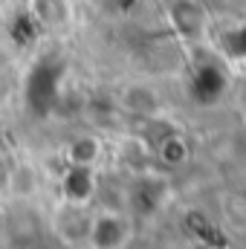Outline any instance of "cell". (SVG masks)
<instances>
[{"mask_svg": "<svg viewBox=\"0 0 246 249\" xmlns=\"http://www.w3.org/2000/svg\"><path fill=\"white\" fill-rule=\"evenodd\" d=\"M226 47H229L232 55L246 58V23L244 26H238V29H232V32L226 35Z\"/></svg>", "mask_w": 246, "mask_h": 249, "instance_id": "obj_7", "label": "cell"}, {"mask_svg": "<svg viewBox=\"0 0 246 249\" xmlns=\"http://www.w3.org/2000/svg\"><path fill=\"white\" fill-rule=\"evenodd\" d=\"M168 20L180 38H200L206 32V12L194 0H174L168 9Z\"/></svg>", "mask_w": 246, "mask_h": 249, "instance_id": "obj_4", "label": "cell"}, {"mask_svg": "<svg viewBox=\"0 0 246 249\" xmlns=\"http://www.w3.org/2000/svg\"><path fill=\"white\" fill-rule=\"evenodd\" d=\"M93 209L90 203H72V200H64L53 217V229L55 235L61 238L64 244L70 247H87V238H90V226H93Z\"/></svg>", "mask_w": 246, "mask_h": 249, "instance_id": "obj_1", "label": "cell"}, {"mask_svg": "<svg viewBox=\"0 0 246 249\" xmlns=\"http://www.w3.org/2000/svg\"><path fill=\"white\" fill-rule=\"evenodd\" d=\"M130 238V223L119 212H96L87 249H122Z\"/></svg>", "mask_w": 246, "mask_h": 249, "instance_id": "obj_3", "label": "cell"}, {"mask_svg": "<svg viewBox=\"0 0 246 249\" xmlns=\"http://www.w3.org/2000/svg\"><path fill=\"white\" fill-rule=\"evenodd\" d=\"M26 15L38 32H50V35H64L75 23L72 0H29Z\"/></svg>", "mask_w": 246, "mask_h": 249, "instance_id": "obj_2", "label": "cell"}, {"mask_svg": "<svg viewBox=\"0 0 246 249\" xmlns=\"http://www.w3.org/2000/svg\"><path fill=\"white\" fill-rule=\"evenodd\" d=\"M119 102H122V107L127 113H136V116H154L159 110V96L148 84H130V87H124Z\"/></svg>", "mask_w": 246, "mask_h": 249, "instance_id": "obj_5", "label": "cell"}, {"mask_svg": "<svg viewBox=\"0 0 246 249\" xmlns=\"http://www.w3.org/2000/svg\"><path fill=\"white\" fill-rule=\"evenodd\" d=\"M93 165H72L70 174L64 177V200L72 203H90L93 197Z\"/></svg>", "mask_w": 246, "mask_h": 249, "instance_id": "obj_6", "label": "cell"}]
</instances>
